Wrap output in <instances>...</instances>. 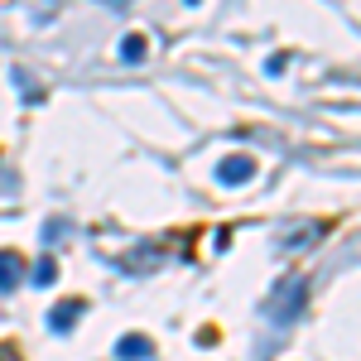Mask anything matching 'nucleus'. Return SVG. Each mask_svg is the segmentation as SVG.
I'll use <instances>...</instances> for the list:
<instances>
[{"label":"nucleus","instance_id":"5","mask_svg":"<svg viewBox=\"0 0 361 361\" xmlns=\"http://www.w3.org/2000/svg\"><path fill=\"white\" fill-rule=\"evenodd\" d=\"M78 318H82V308H78V304H58L54 313H49V328H54V333H73Z\"/></svg>","mask_w":361,"mask_h":361},{"label":"nucleus","instance_id":"9","mask_svg":"<svg viewBox=\"0 0 361 361\" xmlns=\"http://www.w3.org/2000/svg\"><path fill=\"white\" fill-rule=\"evenodd\" d=\"M193 5H197V0H193Z\"/></svg>","mask_w":361,"mask_h":361},{"label":"nucleus","instance_id":"4","mask_svg":"<svg viewBox=\"0 0 361 361\" xmlns=\"http://www.w3.org/2000/svg\"><path fill=\"white\" fill-rule=\"evenodd\" d=\"M20 275H25V270H20V255H15V250H0V294H10V289L20 284Z\"/></svg>","mask_w":361,"mask_h":361},{"label":"nucleus","instance_id":"7","mask_svg":"<svg viewBox=\"0 0 361 361\" xmlns=\"http://www.w3.org/2000/svg\"><path fill=\"white\" fill-rule=\"evenodd\" d=\"M54 275H58V270H54V265H49V260H44V265L34 270V284H54Z\"/></svg>","mask_w":361,"mask_h":361},{"label":"nucleus","instance_id":"8","mask_svg":"<svg viewBox=\"0 0 361 361\" xmlns=\"http://www.w3.org/2000/svg\"><path fill=\"white\" fill-rule=\"evenodd\" d=\"M111 5H126V0H111Z\"/></svg>","mask_w":361,"mask_h":361},{"label":"nucleus","instance_id":"6","mask_svg":"<svg viewBox=\"0 0 361 361\" xmlns=\"http://www.w3.org/2000/svg\"><path fill=\"white\" fill-rule=\"evenodd\" d=\"M121 58H126V63H140V58H145V39H140V34H130V39L121 44Z\"/></svg>","mask_w":361,"mask_h":361},{"label":"nucleus","instance_id":"2","mask_svg":"<svg viewBox=\"0 0 361 361\" xmlns=\"http://www.w3.org/2000/svg\"><path fill=\"white\" fill-rule=\"evenodd\" d=\"M250 173H255V159H246V154H231V159H222V169H217V178H222L226 188H241Z\"/></svg>","mask_w":361,"mask_h":361},{"label":"nucleus","instance_id":"3","mask_svg":"<svg viewBox=\"0 0 361 361\" xmlns=\"http://www.w3.org/2000/svg\"><path fill=\"white\" fill-rule=\"evenodd\" d=\"M116 357L121 361H149L154 347H149V337H121V342H116Z\"/></svg>","mask_w":361,"mask_h":361},{"label":"nucleus","instance_id":"1","mask_svg":"<svg viewBox=\"0 0 361 361\" xmlns=\"http://www.w3.org/2000/svg\"><path fill=\"white\" fill-rule=\"evenodd\" d=\"M304 299H308V284H304L299 275L279 279L275 294H270V304H265V318H270V323H289V318H299Z\"/></svg>","mask_w":361,"mask_h":361}]
</instances>
